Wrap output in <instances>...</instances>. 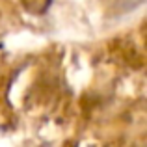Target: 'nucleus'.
<instances>
[]
</instances>
